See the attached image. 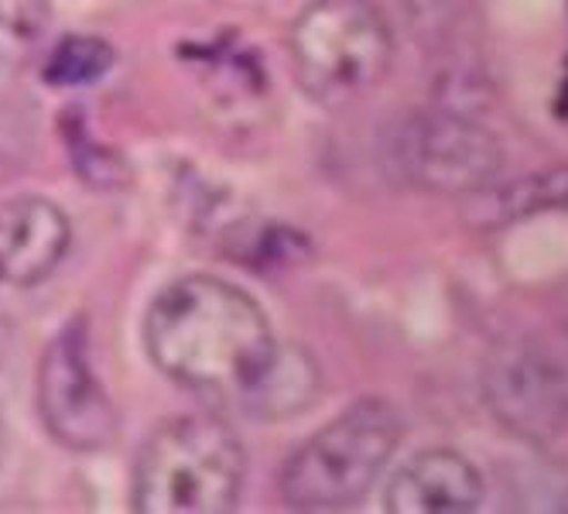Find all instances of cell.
Instances as JSON below:
<instances>
[{
  "mask_svg": "<svg viewBox=\"0 0 568 514\" xmlns=\"http://www.w3.org/2000/svg\"><path fill=\"white\" fill-rule=\"evenodd\" d=\"M144 343L161 374L233 405L247 402L277 353L264 309L210 274H192L158 292L148 309Z\"/></svg>",
  "mask_w": 568,
  "mask_h": 514,
  "instance_id": "obj_1",
  "label": "cell"
},
{
  "mask_svg": "<svg viewBox=\"0 0 568 514\" xmlns=\"http://www.w3.org/2000/svg\"><path fill=\"white\" fill-rule=\"evenodd\" d=\"M247 473L233 429L216 415H185L154 429L134 463L138 514H226Z\"/></svg>",
  "mask_w": 568,
  "mask_h": 514,
  "instance_id": "obj_2",
  "label": "cell"
},
{
  "mask_svg": "<svg viewBox=\"0 0 568 514\" xmlns=\"http://www.w3.org/2000/svg\"><path fill=\"white\" fill-rule=\"evenodd\" d=\"M394 38L371 0H315L292 24V65L305 97L343 110L371 97L390 69Z\"/></svg>",
  "mask_w": 568,
  "mask_h": 514,
  "instance_id": "obj_3",
  "label": "cell"
},
{
  "mask_svg": "<svg viewBox=\"0 0 568 514\" xmlns=\"http://www.w3.org/2000/svg\"><path fill=\"white\" fill-rule=\"evenodd\" d=\"M404 436L394 405L381 399L356 402L292 453L281 470V494L298 511L353 507L377 481Z\"/></svg>",
  "mask_w": 568,
  "mask_h": 514,
  "instance_id": "obj_4",
  "label": "cell"
},
{
  "mask_svg": "<svg viewBox=\"0 0 568 514\" xmlns=\"http://www.w3.org/2000/svg\"><path fill=\"white\" fill-rule=\"evenodd\" d=\"M390 172L425 192L473 195L486 189L500 165L504 148L494 131L456 110H418L387 134Z\"/></svg>",
  "mask_w": 568,
  "mask_h": 514,
  "instance_id": "obj_5",
  "label": "cell"
},
{
  "mask_svg": "<svg viewBox=\"0 0 568 514\" xmlns=\"http://www.w3.org/2000/svg\"><path fill=\"white\" fill-rule=\"evenodd\" d=\"M483 394L517 436L548 443L568 425V364L541 340H507L490 353Z\"/></svg>",
  "mask_w": 568,
  "mask_h": 514,
  "instance_id": "obj_6",
  "label": "cell"
},
{
  "mask_svg": "<svg viewBox=\"0 0 568 514\" xmlns=\"http://www.w3.org/2000/svg\"><path fill=\"white\" fill-rule=\"evenodd\" d=\"M38 409L52 436L69 450L93 453L113 440L116 415L90 364L87 326L79 320L45 350L38 367Z\"/></svg>",
  "mask_w": 568,
  "mask_h": 514,
  "instance_id": "obj_7",
  "label": "cell"
},
{
  "mask_svg": "<svg viewBox=\"0 0 568 514\" xmlns=\"http://www.w3.org/2000/svg\"><path fill=\"white\" fill-rule=\"evenodd\" d=\"M72 241L65 213L42 200L21 195L0 206V282L28 289L45 282Z\"/></svg>",
  "mask_w": 568,
  "mask_h": 514,
  "instance_id": "obj_8",
  "label": "cell"
},
{
  "mask_svg": "<svg viewBox=\"0 0 568 514\" xmlns=\"http://www.w3.org/2000/svg\"><path fill=\"white\" fill-rule=\"evenodd\" d=\"M483 501V477L476 466L453 450L418 453L387 491L394 514H466Z\"/></svg>",
  "mask_w": 568,
  "mask_h": 514,
  "instance_id": "obj_9",
  "label": "cell"
},
{
  "mask_svg": "<svg viewBox=\"0 0 568 514\" xmlns=\"http://www.w3.org/2000/svg\"><path fill=\"white\" fill-rule=\"evenodd\" d=\"M551 210H568V169H548L504 185L490 182L469 195L466 220L476 230H500Z\"/></svg>",
  "mask_w": 568,
  "mask_h": 514,
  "instance_id": "obj_10",
  "label": "cell"
},
{
  "mask_svg": "<svg viewBox=\"0 0 568 514\" xmlns=\"http://www.w3.org/2000/svg\"><path fill=\"white\" fill-rule=\"evenodd\" d=\"M318 387H322V374L308 353L298 346L292 350L277 346L271 367L264 371V377L254 384V391L240 409H247L257 419H284L302 412L318 394Z\"/></svg>",
  "mask_w": 568,
  "mask_h": 514,
  "instance_id": "obj_11",
  "label": "cell"
},
{
  "mask_svg": "<svg viewBox=\"0 0 568 514\" xmlns=\"http://www.w3.org/2000/svg\"><path fill=\"white\" fill-rule=\"evenodd\" d=\"M49 18V0H0V79L28 69L45 42Z\"/></svg>",
  "mask_w": 568,
  "mask_h": 514,
  "instance_id": "obj_12",
  "label": "cell"
},
{
  "mask_svg": "<svg viewBox=\"0 0 568 514\" xmlns=\"http://www.w3.org/2000/svg\"><path fill=\"white\" fill-rule=\"evenodd\" d=\"M113 65V49L103 38L72 34L52 49L45 62V83L52 87H90L103 79Z\"/></svg>",
  "mask_w": 568,
  "mask_h": 514,
  "instance_id": "obj_13",
  "label": "cell"
}]
</instances>
